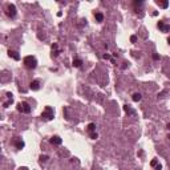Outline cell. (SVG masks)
<instances>
[{
  "mask_svg": "<svg viewBox=\"0 0 170 170\" xmlns=\"http://www.w3.org/2000/svg\"><path fill=\"white\" fill-rule=\"evenodd\" d=\"M23 62H24V67L28 69H35L37 67V60L35 56H27L23 58Z\"/></svg>",
  "mask_w": 170,
  "mask_h": 170,
  "instance_id": "cell-1",
  "label": "cell"
},
{
  "mask_svg": "<svg viewBox=\"0 0 170 170\" xmlns=\"http://www.w3.org/2000/svg\"><path fill=\"white\" fill-rule=\"evenodd\" d=\"M54 117V110L52 106H45L43 110V113H41V118L44 120V121H51V120H53Z\"/></svg>",
  "mask_w": 170,
  "mask_h": 170,
  "instance_id": "cell-2",
  "label": "cell"
},
{
  "mask_svg": "<svg viewBox=\"0 0 170 170\" xmlns=\"http://www.w3.org/2000/svg\"><path fill=\"white\" fill-rule=\"evenodd\" d=\"M16 13H17V11H16V7H15L13 4H8L7 7H5V15H7L8 17L13 19L16 16Z\"/></svg>",
  "mask_w": 170,
  "mask_h": 170,
  "instance_id": "cell-3",
  "label": "cell"
},
{
  "mask_svg": "<svg viewBox=\"0 0 170 170\" xmlns=\"http://www.w3.org/2000/svg\"><path fill=\"white\" fill-rule=\"evenodd\" d=\"M17 110L20 113H26V114H28V113H31V106H29L28 102H19Z\"/></svg>",
  "mask_w": 170,
  "mask_h": 170,
  "instance_id": "cell-4",
  "label": "cell"
},
{
  "mask_svg": "<svg viewBox=\"0 0 170 170\" xmlns=\"http://www.w3.org/2000/svg\"><path fill=\"white\" fill-rule=\"evenodd\" d=\"M157 27H158L159 31H161V32H163V33L170 32V24H166L165 22H158Z\"/></svg>",
  "mask_w": 170,
  "mask_h": 170,
  "instance_id": "cell-5",
  "label": "cell"
},
{
  "mask_svg": "<svg viewBox=\"0 0 170 170\" xmlns=\"http://www.w3.org/2000/svg\"><path fill=\"white\" fill-rule=\"evenodd\" d=\"M12 102H13L12 93H9V92H8V93H5V100L3 101V106H4V108H8V106H9Z\"/></svg>",
  "mask_w": 170,
  "mask_h": 170,
  "instance_id": "cell-6",
  "label": "cell"
},
{
  "mask_svg": "<svg viewBox=\"0 0 170 170\" xmlns=\"http://www.w3.org/2000/svg\"><path fill=\"white\" fill-rule=\"evenodd\" d=\"M13 145L16 146V149H19V150L24 148V142H23L22 138H15V140H13Z\"/></svg>",
  "mask_w": 170,
  "mask_h": 170,
  "instance_id": "cell-7",
  "label": "cell"
},
{
  "mask_svg": "<svg viewBox=\"0 0 170 170\" xmlns=\"http://www.w3.org/2000/svg\"><path fill=\"white\" fill-rule=\"evenodd\" d=\"M29 88H31L32 91H39V89H40V81L33 80L32 83H31V85H29Z\"/></svg>",
  "mask_w": 170,
  "mask_h": 170,
  "instance_id": "cell-8",
  "label": "cell"
},
{
  "mask_svg": "<svg viewBox=\"0 0 170 170\" xmlns=\"http://www.w3.org/2000/svg\"><path fill=\"white\" fill-rule=\"evenodd\" d=\"M61 142H62V140L58 136H53L51 138V144H53V145H61Z\"/></svg>",
  "mask_w": 170,
  "mask_h": 170,
  "instance_id": "cell-9",
  "label": "cell"
},
{
  "mask_svg": "<svg viewBox=\"0 0 170 170\" xmlns=\"http://www.w3.org/2000/svg\"><path fill=\"white\" fill-rule=\"evenodd\" d=\"M8 54H9V57H12L13 60H20V56H19V53L16 51H8Z\"/></svg>",
  "mask_w": 170,
  "mask_h": 170,
  "instance_id": "cell-10",
  "label": "cell"
},
{
  "mask_svg": "<svg viewBox=\"0 0 170 170\" xmlns=\"http://www.w3.org/2000/svg\"><path fill=\"white\" fill-rule=\"evenodd\" d=\"M94 19H96V22L101 23V22H104V15H102L101 12H96V13H94Z\"/></svg>",
  "mask_w": 170,
  "mask_h": 170,
  "instance_id": "cell-11",
  "label": "cell"
},
{
  "mask_svg": "<svg viewBox=\"0 0 170 170\" xmlns=\"http://www.w3.org/2000/svg\"><path fill=\"white\" fill-rule=\"evenodd\" d=\"M124 110H125L128 114H134V110L130 108V105H124Z\"/></svg>",
  "mask_w": 170,
  "mask_h": 170,
  "instance_id": "cell-12",
  "label": "cell"
},
{
  "mask_svg": "<svg viewBox=\"0 0 170 170\" xmlns=\"http://www.w3.org/2000/svg\"><path fill=\"white\" fill-rule=\"evenodd\" d=\"M81 64H83V61H81L80 58H75V60H73L72 65L75 67V68H80V67H81Z\"/></svg>",
  "mask_w": 170,
  "mask_h": 170,
  "instance_id": "cell-13",
  "label": "cell"
},
{
  "mask_svg": "<svg viewBox=\"0 0 170 170\" xmlns=\"http://www.w3.org/2000/svg\"><path fill=\"white\" fill-rule=\"evenodd\" d=\"M133 101L134 102H138V101H141V98H142V96H141V93H134L133 94Z\"/></svg>",
  "mask_w": 170,
  "mask_h": 170,
  "instance_id": "cell-14",
  "label": "cell"
},
{
  "mask_svg": "<svg viewBox=\"0 0 170 170\" xmlns=\"http://www.w3.org/2000/svg\"><path fill=\"white\" fill-rule=\"evenodd\" d=\"M92 132H96V125L94 124H89L88 125V133H92Z\"/></svg>",
  "mask_w": 170,
  "mask_h": 170,
  "instance_id": "cell-15",
  "label": "cell"
},
{
  "mask_svg": "<svg viewBox=\"0 0 170 170\" xmlns=\"http://www.w3.org/2000/svg\"><path fill=\"white\" fill-rule=\"evenodd\" d=\"M157 4H158L159 7H162V8H167V5H169V1H157Z\"/></svg>",
  "mask_w": 170,
  "mask_h": 170,
  "instance_id": "cell-16",
  "label": "cell"
},
{
  "mask_svg": "<svg viewBox=\"0 0 170 170\" xmlns=\"http://www.w3.org/2000/svg\"><path fill=\"white\" fill-rule=\"evenodd\" d=\"M159 163H158V161H157V158H154V159H152V162H150V166H153V167H157Z\"/></svg>",
  "mask_w": 170,
  "mask_h": 170,
  "instance_id": "cell-17",
  "label": "cell"
},
{
  "mask_svg": "<svg viewBox=\"0 0 170 170\" xmlns=\"http://www.w3.org/2000/svg\"><path fill=\"white\" fill-rule=\"evenodd\" d=\"M89 136H91V138H92V140H96V138L98 137L96 132H92V133H89Z\"/></svg>",
  "mask_w": 170,
  "mask_h": 170,
  "instance_id": "cell-18",
  "label": "cell"
},
{
  "mask_svg": "<svg viewBox=\"0 0 170 170\" xmlns=\"http://www.w3.org/2000/svg\"><path fill=\"white\" fill-rule=\"evenodd\" d=\"M52 49H57V45H56V44H54L53 47H52ZM58 53H60V52H58V51H56V52H54V56H57Z\"/></svg>",
  "mask_w": 170,
  "mask_h": 170,
  "instance_id": "cell-19",
  "label": "cell"
},
{
  "mask_svg": "<svg viewBox=\"0 0 170 170\" xmlns=\"http://www.w3.org/2000/svg\"><path fill=\"white\" fill-rule=\"evenodd\" d=\"M47 159H48V157H47V156H41V157H40V161H41V162H43V161L45 162Z\"/></svg>",
  "mask_w": 170,
  "mask_h": 170,
  "instance_id": "cell-20",
  "label": "cell"
},
{
  "mask_svg": "<svg viewBox=\"0 0 170 170\" xmlns=\"http://www.w3.org/2000/svg\"><path fill=\"white\" fill-rule=\"evenodd\" d=\"M130 40H132V43H136V41H137V37H136V36H132Z\"/></svg>",
  "mask_w": 170,
  "mask_h": 170,
  "instance_id": "cell-21",
  "label": "cell"
},
{
  "mask_svg": "<svg viewBox=\"0 0 170 170\" xmlns=\"http://www.w3.org/2000/svg\"><path fill=\"white\" fill-rule=\"evenodd\" d=\"M153 58H154V60H159V56L157 53H154V54H153Z\"/></svg>",
  "mask_w": 170,
  "mask_h": 170,
  "instance_id": "cell-22",
  "label": "cell"
},
{
  "mask_svg": "<svg viewBox=\"0 0 170 170\" xmlns=\"http://www.w3.org/2000/svg\"><path fill=\"white\" fill-rule=\"evenodd\" d=\"M167 129H169V130H170V122L167 124Z\"/></svg>",
  "mask_w": 170,
  "mask_h": 170,
  "instance_id": "cell-23",
  "label": "cell"
},
{
  "mask_svg": "<svg viewBox=\"0 0 170 170\" xmlns=\"http://www.w3.org/2000/svg\"><path fill=\"white\" fill-rule=\"evenodd\" d=\"M167 43H169V44H170V36H169V37H167Z\"/></svg>",
  "mask_w": 170,
  "mask_h": 170,
  "instance_id": "cell-24",
  "label": "cell"
},
{
  "mask_svg": "<svg viewBox=\"0 0 170 170\" xmlns=\"http://www.w3.org/2000/svg\"><path fill=\"white\" fill-rule=\"evenodd\" d=\"M169 138H170V136H169Z\"/></svg>",
  "mask_w": 170,
  "mask_h": 170,
  "instance_id": "cell-25",
  "label": "cell"
}]
</instances>
